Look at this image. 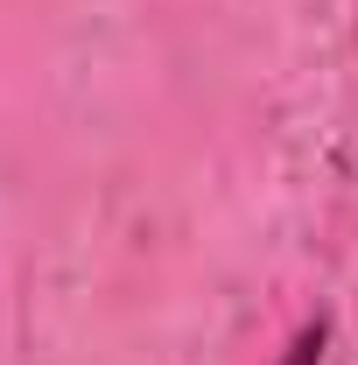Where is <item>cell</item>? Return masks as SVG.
<instances>
[{
	"instance_id": "cell-1",
	"label": "cell",
	"mask_w": 358,
	"mask_h": 365,
	"mask_svg": "<svg viewBox=\"0 0 358 365\" xmlns=\"http://www.w3.org/2000/svg\"><path fill=\"white\" fill-rule=\"evenodd\" d=\"M323 351H330V317H310L295 337H288V351L274 365H323Z\"/></svg>"
}]
</instances>
